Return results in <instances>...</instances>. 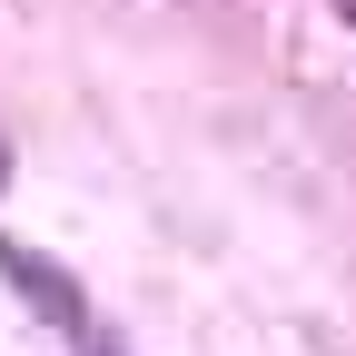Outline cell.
Here are the masks:
<instances>
[{
    "label": "cell",
    "instance_id": "obj_2",
    "mask_svg": "<svg viewBox=\"0 0 356 356\" xmlns=\"http://www.w3.org/2000/svg\"><path fill=\"white\" fill-rule=\"evenodd\" d=\"M346 20H356V0H346Z\"/></svg>",
    "mask_w": 356,
    "mask_h": 356
},
{
    "label": "cell",
    "instance_id": "obj_1",
    "mask_svg": "<svg viewBox=\"0 0 356 356\" xmlns=\"http://www.w3.org/2000/svg\"><path fill=\"white\" fill-rule=\"evenodd\" d=\"M0 178H10V149H0Z\"/></svg>",
    "mask_w": 356,
    "mask_h": 356
}]
</instances>
